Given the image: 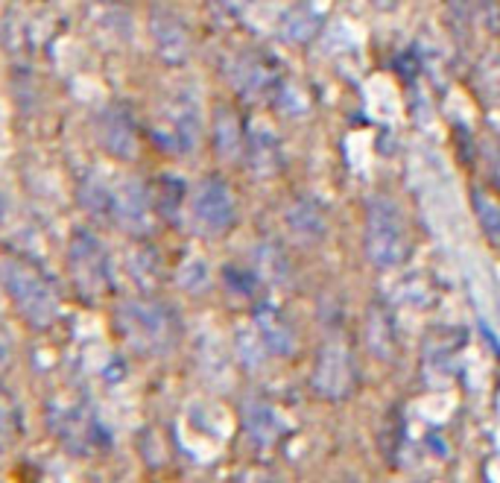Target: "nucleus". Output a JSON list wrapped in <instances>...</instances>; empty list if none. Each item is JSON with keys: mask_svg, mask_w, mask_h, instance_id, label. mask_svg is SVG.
<instances>
[{"mask_svg": "<svg viewBox=\"0 0 500 483\" xmlns=\"http://www.w3.org/2000/svg\"><path fill=\"white\" fill-rule=\"evenodd\" d=\"M366 252L380 270H392L410 252L404 211L387 193H375L366 205Z\"/></svg>", "mask_w": 500, "mask_h": 483, "instance_id": "nucleus-1", "label": "nucleus"}, {"mask_svg": "<svg viewBox=\"0 0 500 483\" xmlns=\"http://www.w3.org/2000/svg\"><path fill=\"white\" fill-rule=\"evenodd\" d=\"M190 214H193V223L202 235L220 238L237 220L235 193H231V188L220 176H208V179L199 182V188L193 191Z\"/></svg>", "mask_w": 500, "mask_h": 483, "instance_id": "nucleus-2", "label": "nucleus"}, {"mask_svg": "<svg viewBox=\"0 0 500 483\" xmlns=\"http://www.w3.org/2000/svg\"><path fill=\"white\" fill-rule=\"evenodd\" d=\"M228 79L246 100H266V97L278 94V88H281L278 71L261 53H249V50L231 59Z\"/></svg>", "mask_w": 500, "mask_h": 483, "instance_id": "nucleus-3", "label": "nucleus"}, {"mask_svg": "<svg viewBox=\"0 0 500 483\" xmlns=\"http://www.w3.org/2000/svg\"><path fill=\"white\" fill-rule=\"evenodd\" d=\"M164 126H167V147L176 153H190V149L202 138V109L199 100L190 91H181L173 97V103L164 111Z\"/></svg>", "mask_w": 500, "mask_h": 483, "instance_id": "nucleus-4", "label": "nucleus"}, {"mask_svg": "<svg viewBox=\"0 0 500 483\" xmlns=\"http://www.w3.org/2000/svg\"><path fill=\"white\" fill-rule=\"evenodd\" d=\"M246 161L249 170L261 179H272L284 168V153H281V141L266 123H252L246 132Z\"/></svg>", "mask_w": 500, "mask_h": 483, "instance_id": "nucleus-5", "label": "nucleus"}, {"mask_svg": "<svg viewBox=\"0 0 500 483\" xmlns=\"http://www.w3.org/2000/svg\"><path fill=\"white\" fill-rule=\"evenodd\" d=\"M97 141L114 158L132 161V158L138 156L135 126H132L129 114H123L120 109H114V106L106 109V111H99V118H97Z\"/></svg>", "mask_w": 500, "mask_h": 483, "instance_id": "nucleus-6", "label": "nucleus"}, {"mask_svg": "<svg viewBox=\"0 0 500 483\" xmlns=\"http://www.w3.org/2000/svg\"><path fill=\"white\" fill-rule=\"evenodd\" d=\"M149 32H153V41H155V53L164 62L181 64L190 56V36H188L185 24H181L173 12L155 9L153 21H149Z\"/></svg>", "mask_w": 500, "mask_h": 483, "instance_id": "nucleus-7", "label": "nucleus"}, {"mask_svg": "<svg viewBox=\"0 0 500 483\" xmlns=\"http://www.w3.org/2000/svg\"><path fill=\"white\" fill-rule=\"evenodd\" d=\"M284 223L290 229L293 240L305 243V246H316L328 238V217L325 211L307 196H296L293 203L284 211Z\"/></svg>", "mask_w": 500, "mask_h": 483, "instance_id": "nucleus-8", "label": "nucleus"}, {"mask_svg": "<svg viewBox=\"0 0 500 483\" xmlns=\"http://www.w3.org/2000/svg\"><path fill=\"white\" fill-rule=\"evenodd\" d=\"M111 217L129 231H146L149 226V196L141 182L129 179L111 193Z\"/></svg>", "mask_w": 500, "mask_h": 483, "instance_id": "nucleus-9", "label": "nucleus"}, {"mask_svg": "<svg viewBox=\"0 0 500 483\" xmlns=\"http://www.w3.org/2000/svg\"><path fill=\"white\" fill-rule=\"evenodd\" d=\"M211 135H214V153L223 161H237L243 156L246 147V132L240 129L237 114L228 106H216L214 109V123H211Z\"/></svg>", "mask_w": 500, "mask_h": 483, "instance_id": "nucleus-10", "label": "nucleus"}, {"mask_svg": "<svg viewBox=\"0 0 500 483\" xmlns=\"http://www.w3.org/2000/svg\"><path fill=\"white\" fill-rule=\"evenodd\" d=\"M68 252H71V270H74V273L85 266V273L76 275L79 281L94 285V281L103 278V273H106V258H103V246H99L97 238L85 235V231H76V235L71 238Z\"/></svg>", "mask_w": 500, "mask_h": 483, "instance_id": "nucleus-11", "label": "nucleus"}, {"mask_svg": "<svg viewBox=\"0 0 500 483\" xmlns=\"http://www.w3.org/2000/svg\"><path fill=\"white\" fill-rule=\"evenodd\" d=\"M255 252H258V264H261L263 275H270V278H284L287 275V258H284V249H281L278 243L266 240L255 249Z\"/></svg>", "mask_w": 500, "mask_h": 483, "instance_id": "nucleus-12", "label": "nucleus"}, {"mask_svg": "<svg viewBox=\"0 0 500 483\" xmlns=\"http://www.w3.org/2000/svg\"><path fill=\"white\" fill-rule=\"evenodd\" d=\"M281 29H284V39H290V41H307L310 32L316 29V24H313V18H310L307 12L293 9V12L284 15V24H281Z\"/></svg>", "mask_w": 500, "mask_h": 483, "instance_id": "nucleus-13", "label": "nucleus"}, {"mask_svg": "<svg viewBox=\"0 0 500 483\" xmlns=\"http://www.w3.org/2000/svg\"><path fill=\"white\" fill-rule=\"evenodd\" d=\"M474 208H477V217H480L482 229L492 235V240L500 243V208L482 193H474Z\"/></svg>", "mask_w": 500, "mask_h": 483, "instance_id": "nucleus-14", "label": "nucleus"}, {"mask_svg": "<svg viewBox=\"0 0 500 483\" xmlns=\"http://www.w3.org/2000/svg\"><path fill=\"white\" fill-rule=\"evenodd\" d=\"M181 287L188 290H202L208 285V266L202 258H190L185 266H181Z\"/></svg>", "mask_w": 500, "mask_h": 483, "instance_id": "nucleus-15", "label": "nucleus"}, {"mask_svg": "<svg viewBox=\"0 0 500 483\" xmlns=\"http://www.w3.org/2000/svg\"><path fill=\"white\" fill-rule=\"evenodd\" d=\"M482 76H486V86H489V91L500 97V56H492V59H486V64H482Z\"/></svg>", "mask_w": 500, "mask_h": 483, "instance_id": "nucleus-16", "label": "nucleus"}, {"mask_svg": "<svg viewBox=\"0 0 500 483\" xmlns=\"http://www.w3.org/2000/svg\"><path fill=\"white\" fill-rule=\"evenodd\" d=\"M372 6L375 9H383V12H392L398 6V0H372Z\"/></svg>", "mask_w": 500, "mask_h": 483, "instance_id": "nucleus-17", "label": "nucleus"}]
</instances>
